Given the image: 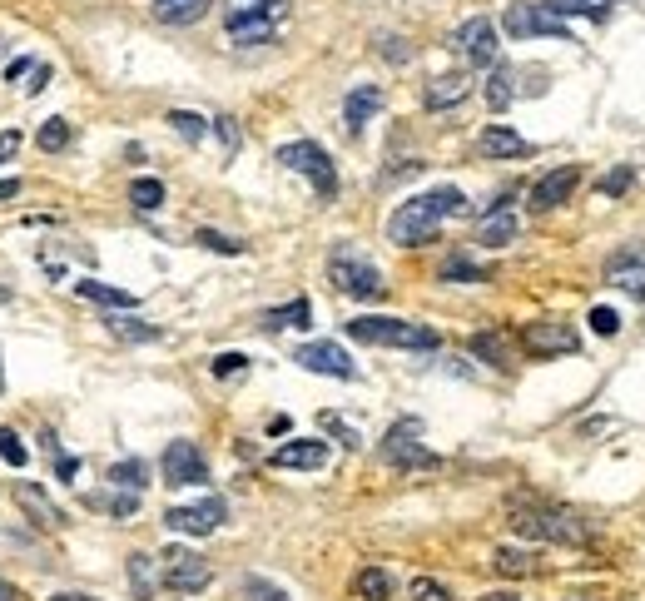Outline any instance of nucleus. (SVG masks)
<instances>
[{
  "label": "nucleus",
  "mask_w": 645,
  "mask_h": 601,
  "mask_svg": "<svg viewBox=\"0 0 645 601\" xmlns=\"http://www.w3.org/2000/svg\"><path fill=\"white\" fill-rule=\"evenodd\" d=\"M512 512V527L531 542H551V547H586L591 542V522L561 502H546V497H531V492H516L507 502Z\"/></svg>",
  "instance_id": "obj_2"
},
{
  "label": "nucleus",
  "mask_w": 645,
  "mask_h": 601,
  "mask_svg": "<svg viewBox=\"0 0 645 601\" xmlns=\"http://www.w3.org/2000/svg\"><path fill=\"white\" fill-rule=\"evenodd\" d=\"M323 428H328V433H338V438H343L348 448H358V443H363V438H358V428H348V423H343L338 413H323Z\"/></svg>",
  "instance_id": "obj_44"
},
{
  "label": "nucleus",
  "mask_w": 645,
  "mask_h": 601,
  "mask_svg": "<svg viewBox=\"0 0 645 601\" xmlns=\"http://www.w3.org/2000/svg\"><path fill=\"white\" fill-rule=\"evenodd\" d=\"M105 477H110L120 492H144V482H149V467H144V457H125V462H115Z\"/></svg>",
  "instance_id": "obj_29"
},
{
  "label": "nucleus",
  "mask_w": 645,
  "mask_h": 601,
  "mask_svg": "<svg viewBox=\"0 0 645 601\" xmlns=\"http://www.w3.org/2000/svg\"><path fill=\"white\" fill-rule=\"evenodd\" d=\"M50 601H95V597H85V592H55Z\"/></svg>",
  "instance_id": "obj_54"
},
{
  "label": "nucleus",
  "mask_w": 645,
  "mask_h": 601,
  "mask_svg": "<svg viewBox=\"0 0 645 601\" xmlns=\"http://www.w3.org/2000/svg\"><path fill=\"white\" fill-rule=\"evenodd\" d=\"M75 294L80 299H90V303H105V308H134V294H125V289H110V284H100V279H80L75 284Z\"/></svg>",
  "instance_id": "obj_27"
},
{
  "label": "nucleus",
  "mask_w": 645,
  "mask_h": 601,
  "mask_svg": "<svg viewBox=\"0 0 645 601\" xmlns=\"http://www.w3.org/2000/svg\"><path fill=\"white\" fill-rule=\"evenodd\" d=\"M353 592H358V601H392V577L383 567H363L353 577Z\"/></svg>",
  "instance_id": "obj_28"
},
{
  "label": "nucleus",
  "mask_w": 645,
  "mask_h": 601,
  "mask_svg": "<svg viewBox=\"0 0 645 601\" xmlns=\"http://www.w3.org/2000/svg\"><path fill=\"white\" fill-rule=\"evenodd\" d=\"M442 279H447V284H457V279H462V284H487L492 274H487L482 264H472L467 254H457V259H447V264H442Z\"/></svg>",
  "instance_id": "obj_32"
},
{
  "label": "nucleus",
  "mask_w": 645,
  "mask_h": 601,
  "mask_svg": "<svg viewBox=\"0 0 645 601\" xmlns=\"http://www.w3.org/2000/svg\"><path fill=\"white\" fill-rule=\"evenodd\" d=\"M472 353L482 358V363H492V368H512V343H507V333H477L472 338Z\"/></svg>",
  "instance_id": "obj_26"
},
{
  "label": "nucleus",
  "mask_w": 645,
  "mask_h": 601,
  "mask_svg": "<svg viewBox=\"0 0 645 601\" xmlns=\"http://www.w3.org/2000/svg\"><path fill=\"white\" fill-rule=\"evenodd\" d=\"M169 125H174V135H184V140H194V145H199L209 120H199L194 110H174V115H169Z\"/></svg>",
  "instance_id": "obj_37"
},
{
  "label": "nucleus",
  "mask_w": 645,
  "mask_h": 601,
  "mask_svg": "<svg viewBox=\"0 0 645 601\" xmlns=\"http://www.w3.org/2000/svg\"><path fill=\"white\" fill-rule=\"evenodd\" d=\"M129 587H134V597L139 601H154V592L164 587L159 562H154V557H144V552H134V557H129Z\"/></svg>",
  "instance_id": "obj_22"
},
{
  "label": "nucleus",
  "mask_w": 645,
  "mask_h": 601,
  "mask_svg": "<svg viewBox=\"0 0 645 601\" xmlns=\"http://www.w3.org/2000/svg\"><path fill=\"white\" fill-rule=\"evenodd\" d=\"M55 448H60V443H55ZM55 472H60V477L70 482V477L80 472V462H75V457H60V452H55Z\"/></svg>",
  "instance_id": "obj_52"
},
{
  "label": "nucleus",
  "mask_w": 645,
  "mask_h": 601,
  "mask_svg": "<svg viewBox=\"0 0 645 601\" xmlns=\"http://www.w3.org/2000/svg\"><path fill=\"white\" fill-rule=\"evenodd\" d=\"M45 85H50V65H35V70H30V80H25V95H40Z\"/></svg>",
  "instance_id": "obj_47"
},
{
  "label": "nucleus",
  "mask_w": 645,
  "mask_h": 601,
  "mask_svg": "<svg viewBox=\"0 0 645 601\" xmlns=\"http://www.w3.org/2000/svg\"><path fill=\"white\" fill-rule=\"evenodd\" d=\"M348 338L358 343H373V348H417V353H432L437 348V333L427 323H407V318H383V313H363L348 323Z\"/></svg>",
  "instance_id": "obj_3"
},
{
  "label": "nucleus",
  "mask_w": 645,
  "mask_h": 601,
  "mask_svg": "<svg viewBox=\"0 0 645 601\" xmlns=\"http://www.w3.org/2000/svg\"><path fill=\"white\" fill-rule=\"evenodd\" d=\"M293 0H229L224 5V20H283Z\"/></svg>",
  "instance_id": "obj_21"
},
{
  "label": "nucleus",
  "mask_w": 645,
  "mask_h": 601,
  "mask_svg": "<svg viewBox=\"0 0 645 601\" xmlns=\"http://www.w3.org/2000/svg\"><path fill=\"white\" fill-rule=\"evenodd\" d=\"M209 5H214V0H154V15H159L164 25H194V20L209 15Z\"/></svg>",
  "instance_id": "obj_25"
},
{
  "label": "nucleus",
  "mask_w": 645,
  "mask_h": 601,
  "mask_svg": "<svg viewBox=\"0 0 645 601\" xmlns=\"http://www.w3.org/2000/svg\"><path fill=\"white\" fill-rule=\"evenodd\" d=\"M512 100H516V70L512 65H497L492 80H487V105H492V110H507Z\"/></svg>",
  "instance_id": "obj_30"
},
{
  "label": "nucleus",
  "mask_w": 645,
  "mask_h": 601,
  "mask_svg": "<svg viewBox=\"0 0 645 601\" xmlns=\"http://www.w3.org/2000/svg\"><path fill=\"white\" fill-rule=\"evenodd\" d=\"M35 140H40V150L45 154H55V150H65V145L75 140V130H70V120H60V115H55V120H45V125H40V135H35Z\"/></svg>",
  "instance_id": "obj_34"
},
{
  "label": "nucleus",
  "mask_w": 645,
  "mask_h": 601,
  "mask_svg": "<svg viewBox=\"0 0 645 601\" xmlns=\"http://www.w3.org/2000/svg\"><path fill=\"white\" fill-rule=\"evenodd\" d=\"M576 184H581V164H556L551 174H541V179L531 184V209H536V214L561 209V204L576 194Z\"/></svg>",
  "instance_id": "obj_13"
},
{
  "label": "nucleus",
  "mask_w": 645,
  "mask_h": 601,
  "mask_svg": "<svg viewBox=\"0 0 645 601\" xmlns=\"http://www.w3.org/2000/svg\"><path fill=\"white\" fill-rule=\"evenodd\" d=\"M328 284H333L338 294H348V299H383L387 294L378 264H373V259H363V254H358V249H348V244H338V249H333V259H328Z\"/></svg>",
  "instance_id": "obj_4"
},
{
  "label": "nucleus",
  "mask_w": 645,
  "mask_h": 601,
  "mask_svg": "<svg viewBox=\"0 0 645 601\" xmlns=\"http://www.w3.org/2000/svg\"><path fill=\"white\" fill-rule=\"evenodd\" d=\"M378 110H383V90H378V85H358V90L343 100V125H348V135H363V125H368Z\"/></svg>",
  "instance_id": "obj_18"
},
{
  "label": "nucleus",
  "mask_w": 645,
  "mask_h": 601,
  "mask_svg": "<svg viewBox=\"0 0 645 601\" xmlns=\"http://www.w3.org/2000/svg\"><path fill=\"white\" fill-rule=\"evenodd\" d=\"M571 601H601V597H571Z\"/></svg>",
  "instance_id": "obj_57"
},
{
  "label": "nucleus",
  "mask_w": 645,
  "mask_h": 601,
  "mask_svg": "<svg viewBox=\"0 0 645 601\" xmlns=\"http://www.w3.org/2000/svg\"><path fill=\"white\" fill-rule=\"evenodd\" d=\"M452 50L467 60V65H497V25L487 20V15H472L467 25H457V35H452Z\"/></svg>",
  "instance_id": "obj_9"
},
{
  "label": "nucleus",
  "mask_w": 645,
  "mask_h": 601,
  "mask_svg": "<svg viewBox=\"0 0 645 601\" xmlns=\"http://www.w3.org/2000/svg\"><path fill=\"white\" fill-rule=\"evenodd\" d=\"M606 5H611V0H606Z\"/></svg>",
  "instance_id": "obj_58"
},
{
  "label": "nucleus",
  "mask_w": 645,
  "mask_h": 601,
  "mask_svg": "<svg viewBox=\"0 0 645 601\" xmlns=\"http://www.w3.org/2000/svg\"><path fill=\"white\" fill-rule=\"evenodd\" d=\"M502 25H507V35L516 40H526V35H556V40H571V30H566V20H556L546 5H507V15H502Z\"/></svg>",
  "instance_id": "obj_12"
},
{
  "label": "nucleus",
  "mask_w": 645,
  "mask_h": 601,
  "mask_svg": "<svg viewBox=\"0 0 645 601\" xmlns=\"http://www.w3.org/2000/svg\"><path fill=\"white\" fill-rule=\"evenodd\" d=\"M293 363H298V368H308V373H323V378H358L353 358H348L338 343H328V338H318V343H303V348L293 353Z\"/></svg>",
  "instance_id": "obj_14"
},
{
  "label": "nucleus",
  "mask_w": 645,
  "mask_h": 601,
  "mask_svg": "<svg viewBox=\"0 0 645 601\" xmlns=\"http://www.w3.org/2000/svg\"><path fill=\"white\" fill-rule=\"evenodd\" d=\"M516 239V214L502 204V209H487V219H482V234H477V244H487V249H502V244H512Z\"/></svg>",
  "instance_id": "obj_23"
},
{
  "label": "nucleus",
  "mask_w": 645,
  "mask_h": 601,
  "mask_svg": "<svg viewBox=\"0 0 645 601\" xmlns=\"http://www.w3.org/2000/svg\"><path fill=\"white\" fill-rule=\"evenodd\" d=\"M15 502L45 527V532H55V527H65V512L50 502V492L40 487V482H15Z\"/></svg>",
  "instance_id": "obj_17"
},
{
  "label": "nucleus",
  "mask_w": 645,
  "mask_h": 601,
  "mask_svg": "<svg viewBox=\"0 0 645 601\" xmlns=\"http://www.w3.org/2000/svg\"><path fill=\"white\" fill-rule=\"evenodd\" d=\"M606 284H611V289H621V294H631L636 303L645 299V244H631V249L611 254V264H606Z\"/></svg>",
  "instance_id": "obj_15"
},
{
  "label": "nucleus",
  "mask_w": 645,
  "mask_h": 601,
  "mask_svg": "<svg viewBox=\"0 0 645 601\" xmlns=\"http://www.w3.org/2000/svg\"><path fill=\"white\" fill-rule=\"evenodd\" d=\"M273 467H283V472H318V467H328V443L323 438H293V443H283L273 452Z\"/></svg>",
  "instance_id": "obj_16"
},
{
  "label": "nucleus",
  "mask_w": 645,
  "mask_h": 601,
  "mask_svg": "<svg viewBox=\"0 0 645 601\" xmlns=\"http://www.w3.org/2000/svg\"><path fill=\"white\" fill-rule=\"evenodd\" d=\"M20 154V130H0V164H10Z\"/></svg>",
  "instance_id": "obj_46"
},
{
  "label": "nucleus",
  "mask_w": 645,
  "mask_h": 601,
  "mask_svg": "<svg viewBox=\"0 0 645 601\" xmlns=\"http://www.w3.org/2000/svg\"><path fill=\"white\" fill-rule=\"evenodd\" d=\"M209 368H214V378H244L249 373V358L244 353H219Z\"/></svg>",
  "instance_id": "obj_40"
},
{
  "label": "nucleus",
  "mask_w": 645,
  "mask_h": 601,
  "mask_svg": "<svg viewBox=\"0 0 645 601\" xmlns=\"http://www.w3.org/2000/svg\"><path fill=\"white\" fill-rule=\"evenodd\" d=\"M477 150L487 154V159H521V154H531V145L516 130H507V125H487L482 140H477Z\"/></svg>",
  "instance_id": "obj_19"
},
{
  "label": "nucleus",
  "mask_w": 645,
  "mask_h": 601,
  "mask_svg": "<svg viewBox=\"0 0 645 601\" xmlns=\"http://www.w3.org/2000/svg\"><path fill=\"white\" fill-rule=\"evenodd\" d=\"M0 601H15V587H10V582H0Z\"/></svg>",
  "instance_id": "obj_56"
},
{
  "label": "nucleus",
  "mask_w": 645,
  "mask_h": 601,
  "mask_svg": "<svg viewBox=\"0 0 645 601\" xmlns=\"http://www.w3.org/2000/svg\"><path fill=\"white\" fill-rule=\"evenodd\" d=\"M30 70H35V60H25V55H20V60H10V65H5V80H10V85H20V75H30Z\"/></svg>",
  "instance_id": "obj_49"
},
{
  "label": "nucleus",
  "mask_w": 645,
  "mask_h": 601,
  "mask_svg": "<svg viewBox=\"0 0 645 601\" xmlns=\"http://www.w3.org/2000/svg\"><path fill=\"white\" fill-rule=\"evenodd\" d=\"M214 130H219V140H224L229 150H239V125H234L229 115H224V120H214Z\"/></svg>",
  "instance_id": "obj_48"
},
{
  "label": "nucleus",
  "mask_w": 645,
  "mask_h": 601,
  "mask_svg": "<svg viewBox=\"0 0 645 601\" xmlns=\"http://www.w3.org/2000/svg\"><path fill=\"white\" fill-rule=\"evenodd\" d=\"M105 512H115V517H134V512H139V492H120V497H110V502H105Z\"/></svg>",
  "instance_id": "obj_45"
},
{
  "label": "nucleus",
  "mask_w": 645,
  "mask_h": 601,
  "mask_svg": "<svg viewBox=\"0 0 645 601\" xmlns=\"http://www.w3.org/2000/svg\"><path fill=\"white\" fill-rule=\"evenodd\" d=\"M626 184H631V169H616V174H606V179H601V189H606V194H621Z\"/></svg>",
  "instance_id": "obj_50"
},
{
  "label": "nucleus",
  "mask_w": 645,
  "mask_h": 601,
  "mask_svg": "<svg viewBox=\"0 0 645 601\" xmlns=\"http://www.w3.org/2000/svg\"><path fill=\"white\" fill-rule=\"evenodd\" d=\"M0 457H5L10 467H25V462H30V448L20 443V433H10V428H0Z\"/></svg>",
  "instance_id": "obj_38"
},
{
  "label": "nucleus",
  "mask_w": 645,
  "mask_h": 601,
  "mask_svg": "<svg viewBox=\"0 0 645 601\" xmlns=\"http://www.w3.org/2000/svg\"><path fill=\"white\" fill-rule=\"evenodd\" d=\"M110 333L125 338V343H154L159 338V328L154 323H139V318H110Z\"/></svg>",
  "instance_id": "obj_35"
},
{
  "label": "nucleus",
  "mask_w": 645,
  "mask_h": 601,
  "mask_svg": "<svg viewBox=\"0 0 645 601\" xmlns=\"http://www.w3.org/2000/svg\"><path fill=\"white\" fill-rule=\"evenodd\" d=\"M258 323H263L268 333H278V328H308V323H313V303L293 299V303H283V308H268Z\"/></svg>",
  "instance_id": "obj_24"
},
{
  "label": "nucleus",
  "mask_w": 645,
  "mask_h": 601,
  "mask_svg": "<svg viewBox=\"0 0 645 601\" xmlns=\"http://www.w3.org/2000/svg\"><path fill=\"white\" fill-rule=\"evenodd\" d=\"M5 199H20V179H0V204Z\"/></svg>",
  "instance_id": "obj_53"
},
{
  "label": "nucleus",
  "mask_w": 645,
  "mask_h": 601,
  "mask_svg": "<svg viewBox=\"0 0 645 601\" xmlns=\"http://www.w3.org/2000/svg\"><path fill=\"white\" fill-rule=\"evenodd\" d=\"M278 164H288L293 174H303L323 199H333L338 194V169H333V159L323 145H313V140H293V145H283L278 150Z\"/></svg>",
  "instance_id": "obj_6"
},
{
  "label": "nucleus",
  "mask_w": 645,
  "mask_h": 601,
  "mask_svg": "<svg viewBox=\"0 0 645 601\" xmlns=\"http://www.w3.org/2000/svg\"><path fill=\"white\" fill-rule=\"evenodd\" d=\"M129 199H134V209H144V214H154V209L164 204V184H159V179H134V189H129Z\"/></svg>",
  "instance_id": "obj_36"
},
{
  "label": "nucleus",
  "mask_w": 645,
  "mask_h": 601,
  "mask_svg": "<svg viewBox=\"0 0 645 601\" xmlns=\"http://www.w3.org/2000/svg\"><path fill=\"white\" fill-rule=\"evenodd\" d=\"M224 517H229L224 497H204V502H194V507H169V512H164V527H169V532H184V537H209Z\"/></svg>",
  "instance_id": "obj_10"
},
{
  "label": "nucleus",
  "mask_w": 645,
  "mask_h": 601,
  "mask_svg": "<svg viewBox=\"0 0 645 601\" xmlns=\"http://www.w3.org/2000/svg\"><path fill=\"white\" fill-rule=\"evenodd\" d=\"M244 597H249V601H288V592H283V587H273V582H258V577H249V582H244Z\"/></svg>",
  "instance_id": "obj_42"
},
{
  "label": "nucleus",
  "mask_w": 645,
  "mask_h": 601,
  "mask_svg": "<svg viewBox=\"0 0 645 601\" xmlns=\"http://www.w3.org/2000/svg\"><path fill=\"white\" fill-rule=\"evenodd\" d=\"M383 457L402 472H417V467H437V452L422 448V423L417 418H402L397 428H387L383 438Z\"/></svg>",
  "instance_id": "obj_7"
},
{
  "label": "nucleus",
  "mask_w": 645,
  "mask_h": 601,
  "mask_svg": "<svg viewBox=\"0 0 645 601\" xmlns=\"http://www.w3.org/2000/svg\"><path fill=\"white\" fill-rule=\"evenodd\" d=\"M492 567H497L502 577H531V572H536V557L521 552V547H497V552H492Z\"/></svg>",
  "instance_id": "obj_31"
},
{
  "label": "nucleus",
  "mask_w": 645,
  "mask_h": 601,
  "mask_svg": "<svg viewBox=\"0 0 645 601\" xmlns=\"http://www.w3.org/2000/svg\"><path fill=\"white\" fill-rule=\"evenodd\" d=\"M383 55L402 65V60H407V40H397V35H392V40H383Z\"/></svg>",
  "instance_id": "obj_51"
},
{
  "label": "nucleus",
  "mask_w": 645,
  "mask_h": 601,
  "mask_svg": "<svg viewBox=\"0 0 645 601\" xmlns=\"http://www.w3.org/2000/svg\"><path fill=\"white\" fill-rule=\"evenodd\" d=\"M521 343L536 358H561V353H576L581 348V333L571 323H561V318H536V323L521 328Z\"/></svg>",
  "instance_id": "obj_8"
},
{
  "label": "nucleus",
  "mask_w": 645,
  "mask_h": 601,
  "mask_svg": "<svg viewBox=\"0 0 645 601\" xmlns=\"http://www.w3.org/2000/svg\"><path fill=\"white\" fill-rule=\"evenodd\" d=\"M467 95H472V80H467V75H442V80H432V85L422 90L427 110H452V105H462Z\"/></svg>",
  "instance_id": "obj_20"
},
{
  "label": "nucleus",
  "mask_w": 645,
  "mask_h": 601,
  "mask_svg": "<svg viewBox=\"0 0 645 601\" xmlns=\"http://www.w3.org/2000/svg\"><path fill=\"white\" fill-rule=\"evenodd\" d=\"M546 10L561 20V15H591V20H606L611 5L606 0H546Z\"/></svg>",
  "instance_id": "obj_33"
},
{
  "label": "nucleus",
  "mask_w": 645,
  "mask_h": 601,
  "mask_svg": "<svg viewBox=\"0 0 645 601\" xmlns=\"http://www.w3.org/2000/svg\"><path fill=\"white\" fill-rule=\"evenodd\" d=\"M591 328H596L601 338H611V333L621 328V318H616V308H591Z\"/></svg>",
  "instance_id": "obj_43"
},
{
  "label": "nucleus",
  "mask_w": 645,
  "mask_h": 601,
  "mask_svg": "<svg viewBox=\"0 0 645 601\" xmlns=\"http://www.w3.org/2000/svg\"><path fill=\"white\" fill-rule=\"evenodd\" d=\"M482 601H521V597H516V592H487Z\"/></svg>",
  "instance_id": "obj_55"
},
{
  "label": "nucleus",
  "mask_w": 645,
  "mask_h": 601,
  "mask_svg": "<svg viewBox=\"0 0 645 601\" xmlns=\"http://www.w3.org/2000/svg\"><path fill=\"white\" fill-rule=\"evenodd\" d=\"M159 577H164L169 592L194 597V592H204V587L214 582V567H209V557H199L194 547H169V552L159 557Z\"/></svg>",
  "instance_id": "obj_5"
},
{
  "label": "nucleus",
  "mask_w": 645,
  "mask_h": 601,
  "mask_svg": "<svg viewBox=\"0 0 645 601\" xmlns=\"http://www.w3.org/2000/svg\"><path fill=\"white\" fill-rule=\"evenodd\" d=\"M407 597H412V601H457L447 587H442V582H432V577H417V582L407 587Z\"/></svg>",
  "instance_id": "obj_39"
},
{
  "label": "nucleus",
  "mask_w": 645,
  "mask_h": 601,
  "mask_svg": "<svg viewBox=\"0 0 645 601\" xmlns=\"http://www.w3.org/2000/svg\"><path fill=\"white\" fill-rule=\"evenodd\" d=\"M462 209H467V194H462L457 184H442V189L412 194L407 204H397V209H392V219H387V239H392V244H402V249H417V244L437 239V229H442L452 214H462Z\"/></svg>",
  "instance_id": "obj_1"
},
{
  "label": "nucleus",
  "mask_w": 645,
  "mask_h": 601,
  "mask_svg": "<svg viewBox=\"0 0 645 601\" xmlns=\"http://www.w3.org/2000/svg\"><path fill=\"white\" fill-rule=\"evenodd\" d=\"M159 467H164V482L169 487H199V482H209V462H204V452L194 448L189 438L169 443Z\"/></svg>",
  "instance_id": "obj_11"
},
{
  "label": "nucleus",
  "mask_w": 645,
  "mask_h": 601,
  "mask_svg": "<svg viewBox=\"0 0 645 601\" xmlns=\"http://www.w3.org/2000/svg\"><path fill=\"white\" fill-rule=\"evenodd\" d=\"M199 244H204V249H214V254H244V244H239V239L214 234V229H199Z\"/></svg>",
  "instance_id": "obj_41"
}]
</instances>
